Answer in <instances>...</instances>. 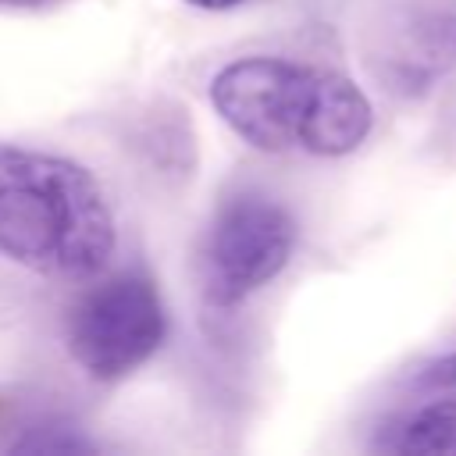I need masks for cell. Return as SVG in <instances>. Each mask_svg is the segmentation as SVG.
<instances>
[{
	"mask_svg": "<svg viewBox=\"0 0 456 456\" xmlns=\"http://www.w3.org/2000/svg\"><path fill=\"white\" fill-rule=\"evenodd\" d=\"M374 449L395 456H456V403H431L385 424Z\"/></svg>",
	"mask_w": 456,
	"mask_h": 456,
	"instance_id": "5",
	"label": "cell"
},
{
	"mask_svg": "<svg viewBox=\"0 0 456 456\" xmlns=\"http://www.w3.org/2000/svg\"><path fill=\"white\" fill-rule=\"evenodd\" d=\"M118 246L100 182L75 160L0 142V253L50 278H93Z\"/></svg>",
	"mask_w": 456,
	"mask_h": 456,
	"instance_id": "2",
	"label": "cell"
},
{
	"mask_svg": "<svg viewBox=\"0 0 456 456\" xmlns=\"http://www.w3.org/2000/svg\"><path fill=\"white\" fill-rule=\"evenodd\" d=\"M420 385L428 388H456V349L442 360H435L424 374H420Z\"/></svg>",
	"mask_w": 456,
	"mask_h": 456,
	"instance_id": "6",
	"label": "cell"
},
{
	"mask_svg": "<svg viewBox=\"0 0 456 456\" xmlns=\"http://www.w3.org/2000/svg\"><path fill=\"white\" fill-rule=\"evenodd\" d=\"M185 4H192L200 11H228V7H239L242 0H185Z\"/></svg>",
	"mask_w": 456,
	"mask_h": 456,
	"instance_id": "7",
	"label": "cell"
},
{
	"mask_svg": "<svg viewBox=\"0 0 456 456\" xmlns=\"http://www.w3.org/2000/svg\"><path fill=\"white\" fill-rule=\"evenodd\" d=\"M221 121L256 150L342 157L374 121L370 100L338 71L289 57H242L210 78Z\"/></svg>",
	"mask_w": 456,
	"mask_h": 456,
	"instance_id": "1",
	"label": "cell"
},
{
	"mask_svg": "<svg viewBox=\"0 0 456 456\" xmlns=\"http://www.w3.org/2000/svg\"><path fill=\"white\" fill-rule=\"evenodd\" d=\"M43 4H50V0H0V7H7V11H21V7H43Z\"/></svg>",
	"mask_w": 456,
	"mask_h": 456,
	"instance_id": "8",
	"label": "cell"
},
{
	"mask_svg": "<svg viewBox=\"0 0 456 456\" xmlns=\"http://www.w3.org/2000/svg\"><path fill=\"white\" fill-rule=\"evenodd\" d=\"M296 249V217L271 196L228 200L203 246V289L214 306H235L281 274Z\"/></svg>",
	"mask_w": 456,
	"mask_h": 456,
	"instance_id": "4",
	"label": "cell"
},
{
	"mask_svg": "<svg viewBox=\"0 0 456 456\" xmlns=\"http://www.w3.org/2000/svg\"><path fill=\"white\" fill-rule=\"evenodd\" d=\"M167 335V314L146 274H114L89 289L68 317V353L96 381L142 367Z\"/></svg>",
	"mask_w": 456,
	"mask_h": 456,
	"instance_id": "3",
	"label": "cell"
}]
</instances>
